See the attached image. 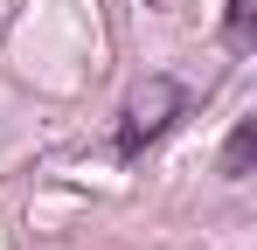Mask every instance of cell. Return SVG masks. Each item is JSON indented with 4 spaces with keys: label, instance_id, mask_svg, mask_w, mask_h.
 Listing matches in <instances>:
<instances>
[{
    "label": "cell",
    "instance_id": "7a4b0ae2",
    "mask_svg": "<svg viewBox=\"0 0 257 250\" xmlns=\"http://www.w3.org/2000/svg\"><path fill=\"white\" fill-rule=\"evenodd\" d=\"M250 153H257V118H236L229 146H222V174H229V181H243V174H250Z\"/></svg>",
    "mask_w": 257,
    "mask_h": 250
},
{
    "label": "cell",
    "instance_id": "6da1fadb",
    "mask_svg": "<svg viewBox=\"0 0 257 250\" xmlns=\"http://www.w3.org/2000/svg\"><path fill=\"white\" fill-rule=\"evenodd\" d=\"M181 111H188V90H181L174 77H160V70L139 77L132 97H125V111H118V160H139L146 146H160Z\"/></svg>",
    "mask_w": 257,
    "mask_h": 250
},
{
    "label": "cell",
    "instance_id": "3957f363",
    "mask_svg": "<svg viewBox=\"0 0 257 250\" xmlns=\"http://www.w3.org/2000/svg\"><path fill=\"white\" fill-rule=\"evenodd\" d=\"M229 49H250V0H229Z\"/></svg>",
    "mask_w": 257,
    "mask_h": 250
}]
</instances>
